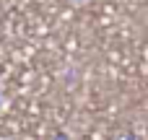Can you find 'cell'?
I'll list each match as a JSON object with an SVG mask.
<instances>
[{
    "label": "cell",
    "mask_w": 148,
    "mask_h": 140,
    "mask_svg": "<svg viewBox=\"0 0 148 140\" xmlns=\"http://www.w3.org/2000/svg\"><path fill=\"white\" fill-rule=\"evenodd\" d=\"M8 107V99H5V91H3V86H0V112Z\"/></svg>",
    "instance_id": "1"
},
{
    "label": "cell",
    "mask_w": 148,
    "mask_h": 140,
    "mask_svg": "<svg viewBox=\"0 0 148 140\" xmlns=\"http://www.w3.org/2000/svg\"><path fill=\"white\" fill-rule=\"evenodd\" d=\"M68 3H70V5H73V8H83V5H86V3H88V0H68Z\"/></svg>",
    "instance_id": "2"
}]
</instances>
